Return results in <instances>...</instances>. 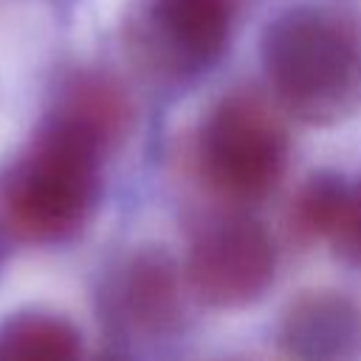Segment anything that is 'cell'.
Here are the masks:
<instances>
[{
    "mask_svg": "<svg viewBox=\"0 0 361 361\" xmlns=\"http://www.w3.org/2000/svg\"><path fill=\"white\" fill-rule=\"evenodd\" d=\"M327 240L336 245L341 259L361 268V175L355 180H347L341 212Z\"/></svg>",
    "mask_w": 361,
    "mask_h": 361,
    "instance_id": "11",
    "label": "cell"
},
{
    "mask_svg": "<svg viewBox=\"0 0 361 361\" xmlns=\"http://www.w3.org/2000/svg\"><path fill=\"white\" fill-rule=\"evenodd\" d=\"M279 344L288 361H361V310L333 290L305 293L285 310Z\"/></svg>",
    "mask_w": 361,
    "mask_h": 361,
    "instance_id": "6",
    "label": "cell"
},
{
    "mask_svg": "<svg viewBox=\"0 0 361 361\" xmlns=\"http://www.w3.org/2000/svg\"><path fill=\"white\" fill-rule=\"evenodd\" d=\"M0 361H82V333L59 313H14L0 322Z\"/></svg>",
    "mask_w": 361,
    "mask_h": 361,
    "instance_id": "8",
    "label": "cell"
},
{
    "mask_svg": "<svg viewBox=\"0 0 361 361\" xmlns=\"http://www.w3.org/2000/svg\"><path fill=\"white\" fill-rule=\"evenodd\" d=\"M231 17V0H133L124 14V48L152 76L189 79L220 59Z\"/></svg>",
    "mask_w": 361,
    "mask_h": 361,
    "instance_id": "4",
    "label": "cell"
},
{
    "mask_svg": "<svg viewBox=\"0 0 361 361\" xmlns=\"http://www.w3.org/2000/svg\"><path fill=\"white\" fill-rule=\"evenodd\" d=\"M107 149L113 147L90 127L54 110L3 178L6 226L37 245L73 240L99 206Z\"/></svg>",
    "mask_w": 361,
    "mask_h": 361,
    "instance_id": "1",
    "label": "cell"
},
{
    "mask_svg": "<svg viewBox=\"0 0 361 361\" xmlns=\"http://www.w3.org/2000/svg\"><path fill=\"white\" fill-rule=\"evenodd\" d=\"M276 276V245L268 228L245 214L212 220L186 257L192 293L220 310L259 302Z\"/></svg>",
    "mask_w": 361,
    "mask_h": 361,
    "instance_id": "5",
    "label": "cell"
},
{
    "mask_svg": "<svg viewBox=\"0 0 361 361\" xmlns=\"http://www.w3.org/2000/svg\"><path fill=\"white\" fill-rule=\"evenodd\" d=\"M262 68L279 104L307 124H338L361 107V31L344 14L296 6L265 25Z\"/></svg>",
    "mask_w": 361,
    "mask_h": 361,
    "instance_id": "2",
    "label": "cell"
},
{
    "mask_svg": "<svg viewBox=\"0 0 361 361\" xmlns=\"http://www.w3.org/2000/svg\"><path fill=\"white\" fill-rule=\"evenodd\" d=\"M56 110L90 127L110 147H116L124 138L133 118L124 90L113 79L99 73H82L71 79L56 102Z\"/></svg>",
    "mask_w": 361,
    "mask_h": 361,
    "instance_id": "9",
    "label": "cell"
},
{
    "mask_svg": "<svg viewBox=\"0 0 361 361\" xmlns=\"http://www.w3.org/2000/svg\"><path fill=\"white\" fill-rule=\"evenodd\" d=\"M347 192V178L336 175V172H319L313 175L296 195L293 200V226L296 231L307 234V237H330L338 212H341V200Z\"/></svg>",
    "mask_w": 361,
    "mask_h": 361,
    "instance_id": "10",
    "label": "cell"
},
{
    "mask_svg": "<svg viewBox=\"0 0 361 361\" xmlns=\"http://www.w3.org/2000/svg\"><path fill=\"white\" fill-rule=\"evenodd\" d=\"M288 130L257 93L223 96L206 116L197 138V164L206 183L237 203L262 200L288 166Z\"/></svg>",
    "mask_w": 361,
    "mask_h": 361,
    "instance_id": "3",
    "label": "cell"
},
{
    "mask_svg": "<svg viewBox=\"0 0 361 361\" xmlns=\"http://www.w3.org/2000/svg\"><path fill=\"white\" fill-rule=\"evenodd\" d=\"M3 262H6V234H3V226H0V271H3Z\"/></svg>",
    "mask_w": 361,
    "mask_h": 361,
    "instance_id": "12",
    "label": "cell"
},
{
    "mask_svg": "<svg viewBox=\"0 0 361 361\" xmlns=\"http://www.w3.org/2000/svg\"><path fill=\"white\" fill-rule=\"evenodd\" d=\"M180 276L161 248H144L127 259L116 282V310L127 327L144 336H166L180 319Z\"/></svg>",
    "mask_w": 361,
    "mask_h": 361,
    "instance_id": "7",
    "label": "cell"
},
{
    "mask_svg": "<svg viewBox=\"0 0 361 361\" xmlns=\"http://www.w3.org/2000/svg\"><path fill=\"white\" fill-rule=\"evenodd\" d=\"M96 361H130V358H124V355H102Z\"/></svg>",
    "mask_w": 361,
    "mask_h": 361,
    "instance_id": "13",
    "label": "cell"
}]
</instances>
